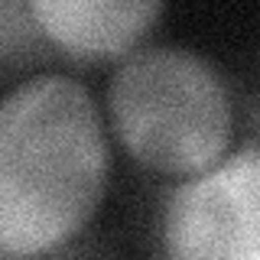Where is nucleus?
I'll return each instance as SVG.
<instances>
[{"mask_svg": "<svg viewBox=\"0 0 260 260\" xmlns=\"http://www.w3.org/2000/svg\"><path fill=\"white\" fill-rule=\"evenodd\" d=\"M4 260H81V257H78V250L59 247V250H52V254H39V257H4Z\"/></svg>", "mask_w": 260, "mask_h": 260, "instance_id": "39448f33", "label": "nucleus"}, {"mask_svg": "<svg viewBox=\"0 0 260 260\" xmlns=\"http://www.w3.org/2000/svg\"><path fill=\"white\" fill-rule=\"evenodd\" d=\"M111 146L94 98L69 75H32L0 104V247H69L108 189Z\"/></svg>", "mask_w": 260, "mask_h": 260, "instance_id": "f257e3e1", "label": "nucleus"}, {"mask_svg": "<svg viewBox=\"0 0 260 260\" xmlns=\"http://www.w3.org/2000/svg\"><path fill=\"white\" fill-rule=\"evenodd\" d=\"M26 10L39 36L75 62H111L137 52V43L156 26L162 4L124 0H32Z\"/></svg>", "mask_w": 260, "mask_h": 260, "instance_id": "20e7f679", "label": "nucleus"}, {"mask_svg": "<svg viewBox=\"0 0 260 260\" xmlns=\"http://www.w3.org/2000/svg\"><path fill=\"white\" fill-rule=\"evenodd\" d=\"M108 117L140 166L179 179L218 166L234 130L221 72L185 46H146L127 55L108 85Z\"/></svg>", "mask_w": 260, "mask_h": 260, "instance_id": "f03ea898", "label": "nucleus"}, {"mask_svg": "<svg viewBox=\"0 0 260 260\" xmlns=\"http://www.w3.org/2000/svg\"><path fill=\"white\" fill-rule=\"evenodd\" d=\"M162 260H260V143L169 189L159 218Z\"/></svg>", "mask_w": 260, "mask_h": 260, "instance_id": "7ed1b4c3", "label": "nucleus"}]
</instances>
